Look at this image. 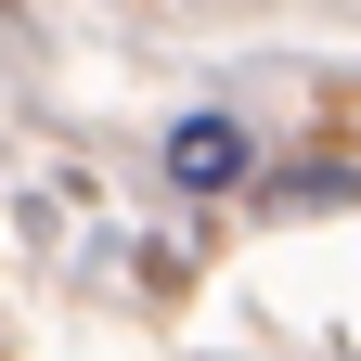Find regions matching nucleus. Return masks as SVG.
Here are the masks:
<instances>
[{
    "label": "nucleus",
    "mask_w": 361,
    "mask_h": 361,
    "mask_svg": "<svg viewBox=\"0 0 361 361\" xmlns=\"http://www.w3.org/2000/svg\"><path fill=\"white\" fill-rule=\"evenodd\" d=\"M258 180V142H245V116H180L168 129V194H245Z\"/></svg>",
    "instance_id": "nucleus-1"
},
{
    "label": "nucleus",
    "mask_w": 361,
    "mask_h": 361,
    "mask_svg": "<svg viewBox=\"0 0 361 361\" xmlns=\"http://www.w3.org/2000/svg\"><path fill=\"white\" fill-rule=\"evenodd\" d=\"M336 207H361V168L348 155H297V168L258 180V219H336Z\"/></svg>",
    "instance_id": "nucleus-2"
}]
</instances>
